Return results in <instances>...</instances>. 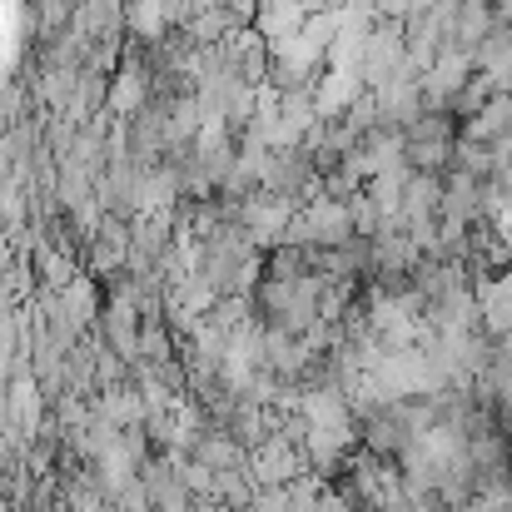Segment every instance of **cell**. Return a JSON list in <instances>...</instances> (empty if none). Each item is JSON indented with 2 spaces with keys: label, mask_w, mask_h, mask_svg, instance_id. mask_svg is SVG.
<instances>
[{
  "label": "cell",
  "mask_w": 512,
  "mask_h": 512,
  "mask_svg": "<svg viewBox=\"0 0 512 512\" xmlns=\"http://www.w3.org/2000/svg\"><path fill=\"white\" fill-rule=\"evenodd\" d=\"M0 512H15L10 508V498H5V483H0Z\"/></svg>",
  "instance_id": "cell-7"
},
{
  "label": "cell",
  "mask_w": 512,
  "mask_h": 512,
  "mask_svg": "<svg viewBox=\"0 0 512 512\" xmlns=\"http://www.w3.org/2000/svg\"><path fill=\"white\" fill-rule=\"evenodd\" d=\"M458 512H512L508 478H498V483H478V488L468 493V503H463Z\"/></svg>",
  "instance_id": "cell-3"
},
{
  "label": "cell",
  "mask_w": 512,
  "mask_h": 512,
  "mask_svg": "<svg viewBox=\"0 0 512 512\" xmlns=\"http://www.w3.org/2000/svg\"><path fill=\"white\" fill-rule=\"evenodd\" d=\"M304 468H309V463H304V443H299L284 423H279V433H269L264 443L249 448V473H254L259 488H284V483H294Z\"/></svg>",
  "instance_id": "cell-2"
},
{
  "label": "cell",
  "mask_w": 512,
  "mask_h": 512,
  "mask_svg": "<svg viewBox=\"0 0 512 512\" xmlns=\"http://www.w3.org/2000/svg\"><path fill=\"white\" fill-rule=\"evenodd\" d=\"M493 10H498V20H503V25H512V0H493Z\"/></svg>",
  "instance_id": "cell-6"
},
{
  "label": "cell",
  "mask_w": 512,
  "mask_h": 512,
  "mask_svg": "<svg viewBox=\"0 0 512 512\" xmlns=\"http://www.w3.org/2000/svg\"><path fill=\"white\" fill-rule=\"evenodd\" d=\"M508 488H512V468H508Z\"/></svg>",
  "instance_id": "cell-8"
},
{
  "label": "cell",
  "mask_w": 512,
  "mask_h": 512,
  "mask_svg": "<svg viewBox=\"0 0 512 512\" xmlns=\"http://www.w3.org/2000/svg\"><path fill=\"white\" fill-rule=\"evenodd\" d=\"M60 309H65V319H70L75 329H85V324L100 314V304H95V289H90V284H70V294H65V304H60Z\"/></svg>",
  "instance_id": "cell-4"
},
{
  "label": "cell",
  "mask_w": 512,
  "mask_h": 512,
  "mask_svg": "<svg viewBox=\"0 0 512 512\" xmlns=\"http://www.w3.org/2000/svg\"><path fill=\"white\" fill-rule=\"evenodd\" d=\"M348 483H343V493L353 498V508L363 512H393L413 488H408V478H403V463H393L388 453H353L348 458Z\"/></svg>",
  "instance_id": "cell-1"
},
{
  "label": "cell",
  "mask_w": 512,
  "mask_h": 512,
  "mask_svg": "<svg viewBox=\"0 0 512 512\" xmlns=\"http://www.w3.org/2000/svg\"><path fill=\"white\" fill-rule=\"evenodd\" d=\"M294 503H289V483L284 488H259L254 493V503H249V512H289Z\"/></svg>",
  "instance_id": "cell-5"
}]
</instances>
